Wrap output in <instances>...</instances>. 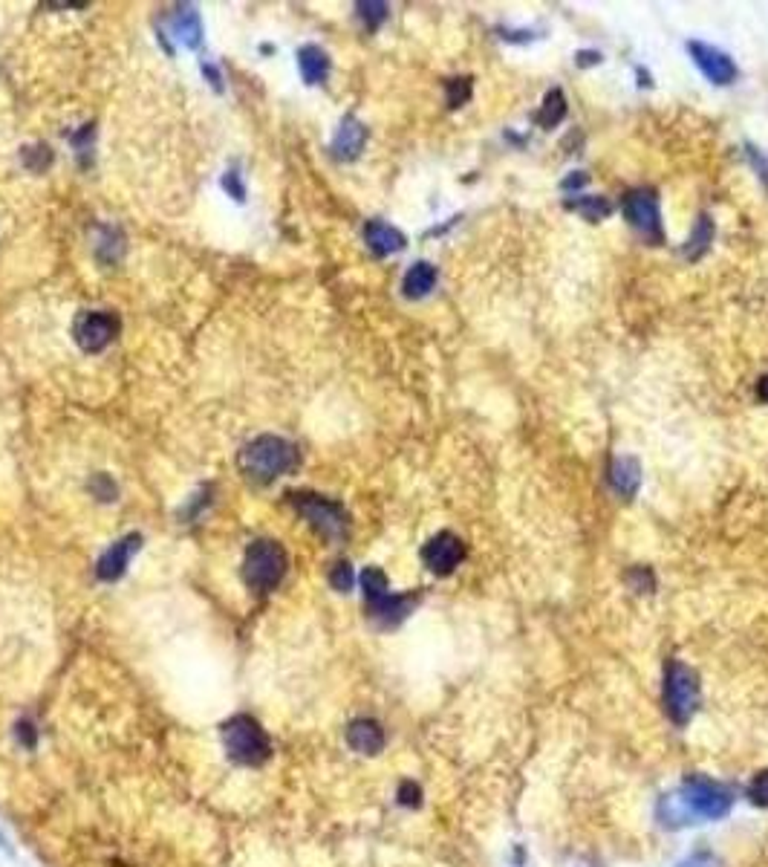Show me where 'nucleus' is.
Instances as JSON below:
<instances>
[{
  "instance_id": "32",
  "label": "nucleus",
  "mask_w": 768,
  "mask_h": 867,
  "mask_svg": "<svg viewBox=\"0 0 768 867\" xmlns=\"http://www.w3.org/2000/svg\"><path fill=\"white\" fill-rule=\"evenodd\" d=\"M90 489H93L95 494H99L102 501H113V498H116V486L110 483V477H104V474H99V477H95Z\"/></svg>"
},
{
  "instance_id": "31",
  "label": "nucleus",
  "mask_w": 768,
  "mask_h": 867,
  "mask_svg": "<svg viewBox=\"0 0 768 867\" xmlns=\"http://www.w3.org/2000/svg\"><path fill=\"white\" fill-rule=\"evenodd\" d=\"M679 867H722V862L713 856V853L702 850V853H693V856H688Z\"/></svg>"
},
{
  "instance_id": "7",
  "label": "nucleus",
  "mask_w": 768,
  "mask_h": 867,
  "mask_svg": "<svg viewBox=\"0 0 768 867\" xmlns=\"http://www.w3.org/2000/svg\"><path fill=\"white\" fill-rule=\"evenodd\" d=\"M682 795H684V801H688V807L693 809V816H702V818H722L734 804L728 790L708 781V778H699V775L684 781Z\"/></svg>"
},
{
  "instance_id": "39",
  "label": "nucleus",
  "mask_w": 768,
  "mask_h": 867,
  "mask_svg": "<svg viewBox=\"0 0 768 867\" xmlns=\"http://www.w3.org/2000/svg\"><path fill=\"white\" fill-rule=\"evenodd\" d=\"M0 844H4V847H9V844H6V838H4V835H0Z\"/></svg>"
},
{
  "instance_id": "30",
  "label": "nucleus",
  "mask_w": 768,
  "mask_h": 867,
  "mask_svg": "<svg viewBox=\"0 0 768 867\" xmlns=\"http://www.w3.org/2000/svg\"><path fill=\"white\" fill-rule=\"evenodd\" d=\"M396 795H399V804H405V807H419L422 804V790L416 787L414 781H405Z\"/></svg>"
},
{
  "instance_id": "10",
  "label": "nucleus",
  "mask_w": 768,
  "mask_h": 867,
  "mask_svg": "<svg viewBox=\"0 0 768 867\" xmlns=\"http://www.w3.org/2000/svg\"><path fill=\"white\" fill-rule=\"evenodd\" d=\"M688 52H691V59L693 64L702 70V76L708 81H713V85H734L739 70H737V64L728 52H722L717 47H710V44H702V41H691L688 44Z\"/></svg>"
},
{
  "instance_id": "4",
  "label": "nucleus",
  "mask_w": 768,
  "mask_h": 867,
  "mask_svg": "<svg viewBox=\"0 0 768 867\" xmlns=\"http://www.w3.org/2000/svg\"><path fill=\"white\" fill-rule=\"evenodd\" d=\"M699 706V677L691 665L670 659L665 668V709L674 723H688Z\"/></svg>"
},
{
  "instance_id": "37",
  "label": "nucleus",
  "mask_w": 768,
  "mask_h": 867,
  "mask_svg": "<svg viewBox=\"0 0 768 867\" xmlns=\"http://www.w3.org/2000/svg\"><path fill=\"white\" fill-rule=\"evenodd\" d=\"M601 61V55L598 52H578V64H598Z\"/></svg>"
},
{
  "instance_id": "15",
  "label": "nucleus",
  "mask_w": 768,
  "mask_h": 867,
  "mask_svg": "<svg viewBox=\"0 0 768 867\" xmlns=\"http://www.w3.org/2000/svg\"><path fill=\"white\" fill-rule=\"evenodd\" d=\"M610 483L621 498H633L641 486V463L636 457H615L610 465Z\"/></svg>"
},
{
  "instance_id": "2",
  "label": "nucleus",
  "mask_w": 768,
  "mask_h": 867,
  "mask_svg": "<svg viewBox=\"0 0 768 867\" xmlns=\"http://www.w3.org/2000/svg\"><path fill=\"white\" fill-rule=\"evenodd\" d=\"M223 743L228 749V758L243 766H260L269 761L272 743L257 720L249 714H237L223 726Z\"/></svg>"
},
{
  "instance_id": "12",
  "label": "nucleus",
  "mask_w": 768,
  "mask_h": 867,
  "mask_svg": "<svg viewBox=\"0 0 768 867\" xmlns=\"http://www.w3.org/2000/svg\"><path fill=\"white\" fill-rule=\"evenodd\" d=\"M364 240L370 246V252L384 257V255H393L405 249V235L399 229H393L390 223H381V220H370L364 226Z\"/></svg>"
},
{
  "instance_id": "33",
  "label": "nucleus",
  "mask_w": 768,
  "mask_h": 867,
  "mask_svg": "<svg viewBox=\"0 0 768 867\" xmlns=\"http://www.w3.org/2000/svg\"><path fill=\"white\" fill-rule=\"evenodd\" d=\"M586 183H589V176L584 171H572V176H567V180L560 183V188H564L567 194H575V191H581Z\"/></svg>"
},
{
  "instance_id": "1",
  "label": "nucleus",
  "mask_w": 768,
  "mask_h": 867,
  "mask_svg": "<svg viewBox=\"0 0 768 867\" xmlns=\"http://www.w3.org/2000/svg\"><path fill=\"white\" fill-rule=\"evenodd\" d=\"M237 463L240 472L255 483H272L274 477L292 472L298 465V448L283 437L263 434L240 451Z\"/></svg>"
},
{
  "instance_id": "17",
  "label": "nucleus",
  "mask_w": 768,
  "mask_h": 867,
  "mask_svg": "<svg viewBox=\"0 0 768 867\" xmlns=\"http://www.w3.org/2000/svg\"><path fill=\"white\" fill-rule=\"evenodd\" d=\"M414 604H416V596H384L381 601L376 604H370V616L379 619L381 625H399L402 619L414 610Z\"/></svg>"
},
{
  "instance_id": "21",
  "label": "nucleus",
  "mask_w": 768,
  "mask_h": 867,
  "mask_svg": "<svg viewBox=\"0 0 768 867\" xmlns=\"http://www.w3.org/2000/svg\"><path fill=\"white\" fill-rule=\"evenodd\" d=\"M564 116H567V95H564V90H558V87L549 90V93L543 95L540 110L534 113L538 125L546 128V131H552L555 125H560V119H564Z\"/></svg>"
},
{
  "instance_id": "24",
  "label": "nucleus",
  "mask_w": 768,
  "mask_h": 867,
  "mask_svg": "<svg viewBox=\"0 0 768 867\" xmlns=\"http://www.w3.org/2000/svg\"><path fill=\"white\" fill-rule=\"evenodd\" d=\"M362 587H364L367 608H370V604L381 601L384 596H390V590H388V575H384L379 567H367V570L362 573Z\"/></svg>"
},
{
  "instance_id": "11",
  "label": "nucleus",
  "mask_w": 768,
  "mask_h": 867,
  "mask_svg": "<svg viewBox=\"0 0 768 867\" xmlns=\"http://www.w3.org/2000/svg\"><path fill=\"white\" fill-rule=\"evenodd\" d=\"M139 544H142L139 535H128V538H121L119 544L110 546L99 558V564H95V573H99L102 582H116V578L125 575L128 564H130L136 549H139Z\"/></svg>"
},
{
  "instance_id": "34",
  "label": "nucleus",
  "mask_w": 768,
  "mask_h": 867,
  "mask_svg": "<svg viewBox=\"0 0 768 867\" xmlns=\"http://www.w3.org/2000/svg\"><path fill=\"white\" fill-rule=\"evenodd\" d=\"M630 582H633L639 590H641V593H647V590H653V575H650V570H633V573H630Z\"/></svg>"
},
{
  "instance_id": "38",
  "label": "nucleus",
  "mask_w": 768,
  "mask_h": 867,
  "mask_svg": "<svg viewBox=\"0 0 768 867\" xmlns=\"http://www.w3.org/2000/svg\"><path fill=\"white\" fill-rule=\"evenodd\" d=\"M757 393H760V399H763V402H768V376H763V379H760V384H757Z\"/></svg>"
},
{
  "instance_id": "5",
  "label": "nucleus",
  "mask_w": 768,
  "mask_h": 867,
  "mask_svg": "<svg viewBox=\"0 0 768 867\" xmlns=\"http://www.w3.org/2000/svg\"><path fill=\"white\" fill-rule=\"evenodd\" d=\"M292 498H295L298 512L304 515L309 524L324 535V538L341 541L347 535V512H344V506H341V503L329 501V498H321V494H309V492L292 494Z\"/></svg>"
},
{
  "instance_id": "19",
  "label": "nucleus",
  "mask_w": 768,
  "mask_h": 867,
  "mask_svg": "<svg viewBox=\"0 0 768 867\" xmlns=\"http://www.w3.org/2000/svg\"><path fill=\"white\" fill-rule=\"evenodd\" d=\"M713 235H717V229H713V220L708 214H702L696 220V226L691 231V238L684 240L682 246V252L688 260H699L708 249H710V243H713Z\"/></svg>"
},
{
  "instance_id": "36",
  "label": "nucleus",
  "mask_w": 768,
  "mask_h": 867,
  "mask_svg": "<svg viewBox=\"0 0 768 867\" xmlns=\"http://www.w3.org/2000/svg\"><path fill=\"white\" fill-rule=\"evenodd\" d=\"M226 188H228L231 194H235L237 200H243V185H240V180H237V171H228V176H226Z\"/></svg>"
},
{
  "instance_id": "3",
  "label": "nucleus",
  "mask_w": 768,
  "mask_h": 867,
  "mask_svg": "<svg viewBox=\"0 0 768 867\" xmlns=\"http://www.w3.org/2000/svg\"><path fill=\"white\" fill-rule=\"evenodd\" d=\"M286 549L278 541H255L246 549V561H243V578L255 593H269L281 584V578L286 575Z\"/></svg>"
},
{
  "instance_id": "14",
  "label": "nucleus",
  "mask_w": 768,
  "mask_h": 867,
  "mask_svg": "<svg viewBox=\"0 0 768 867\" xmlns=\"http://www.w3.org/2000/svg\"><path fill=\"white\" fill-rule=\"evenodd\" d=\"M364 142H367V128L362 125L359 119L347 116L344 122H341V128H338L335 140H333V154L338 159H355L362 154Z\"/></svg>"
},
{
  "instance_id": "6",
  "label": "nucleus",
  "mask_w": 768,
  "mask_h": 867,
  "mask_svg": "<svg viewBox=\"0 0 768 867\" xmlns=\"http://www.w3.org/2000/svg\"><path fill=\"white\" fill-rule=\"evenodd\" d=\"M624 217L641 238L650 243H662V212H658V194L653 188H633L624 197Z\"/></svg>"
},
{
  "instance_id": "22",
  "label": "nucleus",
  "mask_w": 768,
  "mask_h": 867,
  "mask_svg": "<svg viewBox=\"0 0 768 867\" xmlns=\"http://www.w3.org/2000/svg\"><path fill=\"white\" fill-rule=\"evenodd\" d=\"M569 209L572 212H578L584 214L586 220H593V223H598V220H603L610 212H612V203L607 197H601V194H581V197H572L569 203Z\"/></svg>"
},
{
  "instance_id": "27",
  "label": "nucleus",
  "mask_w": 768,
  "mask_h": 867,
  "mask_svg": "<svg viewBox=\"0 0 768 867\" xmlns=\"http://www.w3.org/2000/svg\"><path fill=\"white\" fill-rule=\"evenodd\" d=\"M445 90H448V104L460 107L471 95V78H451L445 85Z\"/></svg>"
},
{
  "instance_id": "28",
  "label": "nucleus",
  "mask_w": 768,
  "mask_h": 867,
  "mask_svg": "<svg viewBox=\"0 0 768 867\" xmlns=\"http://www.w3.org/2000/svg\"><path fill=\"white\" fill-rule=\"evenodd\" d=\"M748 798L754 807H768V769L754 775L751 787H748Z\"/></svg>"
},
{
  "instance_id": "29",
  "label": "nucleus",
  "mask_w": 768,
  "mask_h": 867,
  "mask_svg": "<svg viewBox=\"0 0 768 867\" xmlns=\"http://www.w3.org/2000/svg\"><path fill=\"white\" fill-rule=\"evenodd\" d=\"M746 157L751 162V168L757 171V176L763 180V185H768V159L763 157V150L757 145H746Z\"/></svg>"
},
{
  "instance_id": "16",
  "label": "nucleus",
  "mask_w": 768,
  "mask_h": 867,
  "mask_svg": "<svg viewBox=\"0 0 768 867\" xmlns=\"http://www.w3.org/2000/svg\"><path fill=\"white\" fill-rule=\"evenodd\" d=\"M439 281V272L433 264H428V260H419V264H414L407 272H405V281H402V293L407 298H424L431 293V289L436 286Z\"/></svg>"
},
{
  "instance_id": "8",
  "label": "nucleus",
  "mask_w": 768,
  "mask_h": 867,
  "mask_svg": "<svg viewBox=\"0 0 768 867\" xmlns=\"http://www.w3.org/2000/svg\"><path fill=\"white\" fill-rule=\"evenodd\" d=\"M76 341L81 350L87 353H99L104 350L110 341L119 333V319L113 312H81L76 319Z\"/></svg>"
},
{
  "instance_id": "25",
  "label": "nucleus",
  "mask_w": 768,
  "mask_h": 867,
  "mask_svg": "<svg viewBox=\"0 0 768 867\" xmlns=\"http://www.w3.org/2000/svg\"><path fill=\"white\" fill-rule=\"evenodd\" d=\"M359 9V18L367 23V30H376L388 18V4H376V0H367V4H355Z\"/></svg>"
},
{
  "instance_id": "23",
  "label": "nucleus",
  "mask_w": 768,
  "mask_h": 867,
  "mask_svg": "<svg viewBox=\"0 0 768 867\" xmlns=\"http://www.w3.org/2000/svg\"><path fill=\"white\" fill-rule=\"evenodd\" d=\"M174 30L180 35L188 47H197L200 44V35H202V26H200V15L194 9H180L174 18Z\"/></svg>"
},
{
  "instance_id": "35",
  "label": "nucleus",
  "mask_w": 768,
  "mask_h": 867,
  "mask_svg": "<svg viewBox=\"0 0 768 867\" xmlns=\"http://www.w3.org/2000/svg\"><path fill=\"white\" fill-rule=\"evenodd\" d=\"M18 740L23 743L26 749H35V726L30 720H21L18 723Z\"/></svg>"
},
{
  "instance_id": "9",
  "label": "nucleus",
  "mask_w": 768,
  "mask_h": 867,
  "mask_svg": "<svg viewBox=\"0 0 768 867\" xmlns=\"http://www.w3.org/2000/svg\"><path fill=\"white\" fill-rule=\"evenodd\" d=\"M465 558V544L454 532H439L422 546V561L433 575L454 573Z\"/></svg>"
},
{
  "instance_id": "18",
  "label": "nucleus",
  "mask_w": 768,
  "mask_h": 867,
  "mask_svg": "<svg viewBox=\"0 0 768 867\" xmlns=\"http://www.w3.org/2000/svg\"><path fill=\"white\" fill-rule=\"evenodd\" d=\"M298 67H300V76H304V81H309V85H318V81L326 78L329 73V59H326V52L321 47H300L298 52Z\"/></svg>"
},
{
  "instance_id": "13",
  "label": "nucleus",
  "mask_w": 768,
  "mask_h": 867,
  "mask_svg": "<svg viewBox=\"0 0 768 867\" xmlns=\"http://www.w3.org/2000/svg\"><path fill=\"white\" fill-rule=\"evenodd\" d=\"M347 743L359 754H379L384 749V728L376 720H353L347 728Z\"/></svg>"
},
{
  "instance_id": "26",
  "label": "nucleus",
  "mask_w": 768,
  "mask_h": 867,
  "mask_svg": "<svg viewBox=\"0 0 768 867\" xmlns=\"http://www.w3.org/2000/svg\"><path fill=\"white\" fill-rule=\"evenodd\" d=\"M353 582H355V575H353V567L347 561H338L333 573H329V584H333L338 593H350L353 590Z\"/></svg>"
},
{
  "instance_id": "20",
  "label": "nucleus",
  "mask_w": 768,
  "mask_h": 867,
  "mask_svg": "<svg viewBox=\"0 0 768 867\" xmlns=\"http://www.w3.org/2000/svg\"><path fill=\"white\" fill-rule=\"evenodd\" d=\"M693 818V809L684 801V795H665L662 804H658V821L665 824V827H684V824H691Z\"/></svg>"
}]
</instances>
